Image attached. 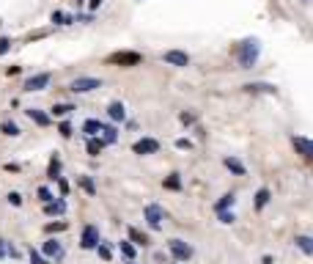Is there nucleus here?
I'll use <instances>...</instances> for the list:
<instances>
[{
    "instance_id": "obj_1",
    "label": "nucleus",
    "mask_w": 313,
    "mask_h": 264,
    "mask_svg": "<svg viewBox=\"0 0 313 264\" xmlns=\"http://www.w3.org/2000/svg\"><path fill=\"white\" fill-rule=\"evenodd\" d=\"M258 53H261V47H258L256 39L242 42V47H239V66H242V69H250L253 63L258 61Z\"/></svg>"
},
{
    "instance_id": "obj_2",
    "label": "nucleus",
    "mask_w": 313,
    "mask_h": 264,
    "mask_svg": "<svg viewBox=\"0 0 313 264\" xmlns=\"http://www.w3.org/2000/svg\"><path fill=\"white\" fill-rule=\"evenodd\" d=\"M96 88H102V80H99V77H77L69 85L72 94H88V91H96Z\"/></svg>"
},
{
    "instance_id": "obj_3",
    "label": "nucleus",
    "mask_w": 313,
    "mask_h": 264,
    "mask_svg": "<svg viewBox=\"0 0 313 264\" xmlns=\"http://www.w3.org/2000/svg\"><path fill=\"white\" fill-rule=\"evenodd\" d=\"M49 80H52V75H49V72H39V75L28 77V80L22 83V91H28V94H33V91H44L49 85Z\"/></svg>"
},
{
    "instance_id": "obj_4",
    "label": "nucleus",
    "mask_w": 313,
    "mask_h": 264,
    "mask_svg": "<svg viewBox=\"0 0 313 264\" xmlns=\"http://www.w3.org/2000/svg\"><path fill=\"white\" fill-rule=\"evenodd\" d=\"M143 217H146V223L151 226L154 231L162 229V220H165V209L160 207V204H148L146 209H143Z\"/></svg>"
},
{
    "instance_id": "obj_5",
    "label": "nucleus",
    "mask_w": 313,
    "mask_h": 264,
    "mask_svg": "<svg viewBox=\"0 0 313 264\" xmlns=\"http://www.w3.org/2000/svg\"><path fill=\"white\" fill-rule=\"evenodd\" d=\"M99 242H102L99 229H96V226H85V229H83V237H80V248H83V250H96Z\"/></svg>"
},
{
    "instance_id": "obj_6",
    "label": "nucleus",
    "mask_w": 313,
    "mask_h": 264,
    "mask_svg": "<svg viewBox=\"0 0 313 264\" xmlns=\"http://www.w3.org/2000/svg\"><path fill=\"white\" fill-rule=\"evenodd\" d=\"M143 61L140 58V53H113L110 58H107V63H116V66H138V63Z\"/></svg>"
},
{
    "instance_id": "obj_7",
    "label": "nucleus",
    "mask_w": 313,
    "mask_h": 264,
    "mask_svg": "<svg viewBox=\"0 0 313 264\" xmlns=\"http://www.w3.org/2000/svg\"><path fill=\"white\" fill-rule=\"evenodd\" d=\"M168 248H170V253H173L176 262H187V259L193 256V248H190L184 239H170V242H168Z\"/></svg>"
},
{
    "instance_id": "obj_8",
    "label": "nucleus",
    "mask_w": 313,
    "mask_h": 264,
    "mask_svg": "<svg viewBox=\"0 0 313 264\" xmlns=\"http://www.w3.org/2000/svg\"><path fill=\"white\" fill-rule=\"evenodd\" d=\"M39 253H42L44 259H55V262H61V259H63V245L58 242V239H47Z\"/></svg>"
},
{
    "instance_id": "obj_9",
    "label": "nucleus",
    "mask_w": 313,
    "mask_h": 264,
    "mask_svg": "<svg viewBox=\"0 0 313 264\" xmlns=\"http://www.w3.org/2000/svg\"><path fill=\"white\" fill-rule=\"evenodd\" d=\"M162 61L170 63V66H190V55L181 53V50H168V53H162Z\"/></svg>"
},
{
    "instance_id": "obj_10",
    "label": "nucleus",
    "mask_w": 313,
    "mask_h": 264,
    "mask_svg": "<svg viewBox=\"0 0 313 264\" xmlns=\"http://www.w3.org/2000/svg\"><path fill=\"white\" fill-rule=\"evenodd\" d=\"M132 152L135 154H157L160 152V143H157L154 138H140V140H135Z\"/></svg>"
},
{
    "instance_id": "obj_11",
    "label": "nucleus",
    "mask_w": 313,
    "mask_h": 264,
    "mask_svg": "<svg viewBox=\"0 0 313 264\" xmlns=\"http://www.w3.org/2000/svg\"><path fill=\"white\" fill-rule=\"evenodd\" d=\"M291 143H294V149H297V152L302 154V157L313 160V140H308V138H294Z\"/></svg>"
},
{
    "instance_id": "obj_12",
    "label": "nucleus",
    "mask_w": 313,
    "mask_h": 264,
    "mask_svg": "<svg viewBox=\"0 0 313 264\" xmlns=\"http://www.w3.org/2000/svg\"><path fill=\"white\" fill-rule=\"evenodd\" d=\"M107 116H110L113 121H124V118H126L124 102H110V105H107Z\"/></svg>"
},
{
    "instance_id": "obj_13",
    "label": "nucleus",
    "mask_w": 313,
    "mask_h": 264,
    "mask_svg": "<svg viewBox=\"0 0 313 264\" xmlns=\"http://www.w3.org/2000/svg\"><path fill=\"white\" fill-rule=\"evenodd\" d=\"M102 121H96V118H85V124H83V132L88 135V138H96L99 132H102Z\"/></svg>"
},
{
    "instance_id": "obj_14",
    "label": "nucleus",
    "mask_w": 313,
    "mask_h": 264,
    "mask_svg": "<svg viewBox=\"0 0 313 264\" xmlns=\"http://www.w3.org/2000/svg\"><path fill=\"white\" fill-rule=\"evenodd\" d=\"M294 242H297V248L302 250L305 256H313V237H308V234H299L297 239H294Z\"/></svg>"
},
{
    "instance_id": "obj_15",
    "label": "nucleus",
    "mask_w": 313,
    "mask_h": 264,
    "mask_svg": "<svg viewBox=\"0 0 313 264\" xmlns=\"http://www.w3.org/2000/svg\"><path fill=\"white\" fill-rule=\"evenodd\" d=\"M25 113H28V116L33 118V121H36L39 127H47V124H49V116H47L44 110H39V107H28Z\"/></svg>"
},
{
    "instance_id": "obj_16",
    "label": "nucleus",
    "mask_w": 313,
    "mask_h": 264,
    "mask_svg": "<svg viewBox=\"0 0 313 264\" xmlns=\"http://www.w3.org/2000/svg\"><path fill=\"white\" fill-rule=\"evenodd\" d=\"M66 212V201H49V204H44V215H63Z\"/></svg>"
},
{
    "instance_id": "obj_17",
    "label": "nucleus",
    "mask_w": 313,
    "mask_h": 264,
    "mask_svg": "<svg viewBox=\"0 0 313 264\" xmlns=\"http://www.w3.org/2000/svg\"><path fill=\"white\" fill-rule=\"evenodd\" d=\"M104 149V143H102V138H88L85 140V152L91 154V157H96L99 152Z\"/></svg>"
},
{
    "instance_id": "obj_18",
    "label": "nucleus",
    "mask_w": 313,
    "mask_h": 264,
    "mask_svg": "<svg viewBox=\"0 0 313 264\" xmlns=\"http://www.w3.org/2000/svg\"><path fill=\"white\" fill-rule=\"evenodd\" d=\"M129 242H135V245H143V248H146V245H148V237L143 234V231H140V229H135V226H129Z\"/></svg>"
},
{
    "instance_id": "obj_19",
    "label": "nucleus",
    "mask_w": 313,
    "mask_h": 264,
    "mask_svg": "<svg viewBox=\"0 0 313 264\" xmlns=\"http://www.w3.org/2000/svg\"><path fill=\"white\" fill-rule=\"evenodd\" d=\"M116 140H119V130H116V127H102V143L104 146H107V143H116Z\"/></svg>"
},
{
    "instance_id": "obj_20",
    "label": "nucleus",
    "mask_w": 313,
    "mask_h": 264,
    "mask_svg": "<svg viewBox=\"0 0 313 264\" xmlns=\"http://www.w3.org/2000/svg\"><path fill=\"white\" fill-rule=\"evenodd\" d=\"M119 248H121V253H124V259H126V262H135V253H138V250H135V245L129 242V239H121V242H119Z\"/></svg>"
},
{
    "instance_id": "obj_21",
    "label": "nucleus",
    "mask_w": 313,
    "mask_h": 264,
    "mask_svg": "<svg viewBox=\"0 0 313 264\" xmlns=\"http://www.w3.org/2000/svg\"><path fill=\"white\" fill-rule=\"evenodd\" d=\"M0 132H3V135H8V138H17L22 130L14 124V121H0Z\"/></svg>"
},
{
    "instance_id": "obj_22",
    "label": "nucleus",
    "mask_w": 313,
    "mask_h": 264,
    "mask_svg": "<svg viewBox=\"0 0 313 264\" xmlns=\"http://www.w3.org/2000/svg\"><path fill=\"white\" fill-rule=\"evenodd\" d=\"M72 110H74V105H69V102H58V105H52V116H58V118L69 116Z\"/></svg>"
},
{
    "instance_id": "obj_23",
    "label": "nucleus",
    "mask_w": 313,
    "mask_h": 264,
    "mask_svg": "<svg viewBox=\"0 0 313 264\" xmlns=\"http://www.w3.org/2000/svg\"><path fill=\"white\" fill-rule=\"evenodd\" d=\"M225 168H228V171H234L237 176H244V165L237 160V157H225Z\"/></svg>"
},
{
    "instance_id": "obj_24",
    "label": "nucleus",
    "mask_w": 313,
    "mask_h": 264,
    "mask_svg": "<svg viewBox=\"0 0 313 264\" xmlns=\"http://www.w3.org/2000/svg\"><path fill=\"white\" fill-rule=\"evenodd\" d=\"M66 229H69L66 220H55V223H47V226H44V234H58V231H66Z\"/></svg>"
},
{
    "instance_id": "obj_25",
    "label": "nucleus",
    "mask_w": 313,
    "mask_h": 264,
    "mask_svg": "<svg viewBox=\"0 0 313 264\" xmlns=\"http://www.w3.org/2000/svg\"><path fill=\"white\" fill-rule=\"evenodd\" d=\"M47 176L49 179H61V160H58V157H52V160H49V168H47Z\"/></svg>"
},
{
    "instance_id": "obj_26",
    "label": "nucleus",
    "mask_w": 313,
    "mask_h": 264,
    "mask_svg": "<svg viewBox=\"0 0 313 264\" xmlns=\"http://www.w3.org/2000/svg\"><path fill=\"white\" fill-rule=\"evenodd\" d=\"M266 204H269V190H266V187H261V190L256 193V209H264Z\"/></svg>"
},
{
    "instance_id": "obj_27",
    "label": "nucleus",
    "mask_w": 313,
    "mask_h": 264,
    "mask_svg": "<svg viewBox=\"0 0 313 264\" xmlns=\"http://www.w3.org/2000/svg\"><path fill=\"white\" fill-rule=\"evenodd\" d=\"M96 253H99V259H102V262H110V259H113V248L107 242H99L96 245Z\"/></svg>"
},
{
    "instance_id": "obj_28",
    "label": "nucleus",
    "mask_w": 313,
    "mask_h": 264,
    "mask_svg": "<svg viewBox=\"0 0 313 264\" xmlns=\"http://www.w3.org/2000/svg\"><path fill=\"white\" fill-rule=\"evenodd\" d=\"M52 22H55V25H72V22H74V17H72V14H63V11H52Z\"/></svg>"
},
{
    "instance_id": "obj_29",
    "label": "nucleus",
    "mask_w": 313,
    "mask_h": 264,
    "mask_svg": "<svg viewBox=\"0 0 313 264\" xmlns=\"http://www.w3.org/2000/svg\"><path fill=\"white\" fill-rule=\"evenodd\" d=\"M247 91H264V94H275V85H269V83H250V85H244Z\"/></svg>"
},
{
    "instance_id": "obj_30",
    "label": "nucleus",
    "mask_w": 313,
    "mask_h": 264,
    "mask_svg": "<svg viewBox=\"0 0 313 264\" xmlns=\"http://www.w3.org/2000/svg\"><path fill=\"white\" fill-rule=\"evenodd\" d=\"M80 187H83L88 195H96V185H94V179H91V176H80Z\"/></svg>"
},
{
    "instance_id": "obj_31",
    "label": "nucleus",
    "mask_w": 313,
    "mask_h": 264,
    "mask_svg": "<svg viewBox=\"0 0 313 264\" xmlns=\"http://www.w3.org/2000/svg\"><path fill=\"white\" fill-rule=\"evenodd\" d=\"M228 207H234V195H231V193H228V195H223V198L215 204L217 212H228Z\"/></svg>"
},
{
    "instance_id": "obj_32",
    "label": "nucleus",
    "mask_w": 313,
    "mask_h": 264,
    "mask_svg": "<svg viewBox=\"0 0 313 264\" xmlns=\"http://www.w3.org/2000/svg\"><path fill=\"white\" fill-rule=\"evenodd\" d=\"M168 190H181V179H179V174H170L165 182H162Z\"/></svg>"
},
{
    "instance_id": "obj_33",
    "label": "nucleus",
    "mask_w": 313,
    "mask_h": 264,
    "mask_svg": "<svg viewBox=\"0 0 313 264\" xmlns=\"http://www.w3.org/2000/svg\"><path fill=\"white\" fill-rule=\"evenodd\" d=\"M28 256H30V264H47V259H44L36 248H30V250H28Z\"/></svg>"
},
{
    "instance_id": "obj_34",
    "label": "nucleus",
    "mask_w": 313,
    "mask_h": 264,
    "mask_svg": "<svg viewBox=\"0 0 313 264\" xmlns=\"http://www.w3.org/2000/svg\"><path fill=\"white\" fill-rule=\"evenodd\" d=\"M36 195H39V201H42V204H49V201H52V193H49V187H39V190H36Z\"/></svg>"
},
{
    "instance_id": "obj_35",
    "label": "nucleus",
    "mask_w": 313,
    "mask_h": 264,
    "mask_svg": "<svg viewBox=\"0 0 313 264\" xmlns=\"http://www.w3.org/2000/svg\"><path fill=\"white\" fill-rule=\"evenodd\" d=\"M8 204H11V207H22V195L17 193V190H11V193H8Z\"/></svg>"
},
{
    "instance_id": "obj_36",
    "label": "nucleus",
    "mask_w": 313,
    "mask_h": 264,
    "mask_svg": "<svg viewBox=\"0 0 313 264\" xmlns=\"http://www.w3.org/2000/svg\"><path fill=\"white\" fill-rule=\"evenodd\" d=\"M58 132H61V138H72V132H74V130H72L69 121H63V124L58 127Z\"/></svg>"
},
{
    "instance_id": "obj_37",
    "label": "nucleus",
    "mask_w": 313,
    "mask_h": 264,
    "mask_svg": "<svg viewBox=\"0 0 313 264\" xmlns=\"http://www.w3.org/2000/svg\"><path fill=\"white\" fill-rule=\"evenodd\" d=\"M8 50H11V39H6V36H0V55H6Z\"/></svg>"
},
{
    "instance_id": "obj_38",
    "label": "nucleus",
    "mask_w": 313,
    "mask_h": 264,
    "mask_svg": "<svg viewBox=\"0 0 313 264\" xmlns=\"http://www.w3.org/2000/svg\"><path fill=\"white\" fill-rule=\"evenodd\" d=\"M220 215V223H234L237 217H234V212H217Z\"/></svg>"
},
{
    "instance_id": "obj_39",
    "label": "nucleus",
    "mask_w": 313,
    "mask_h": 264,
    "mask_svg": "<svg viewBox=\"0 0 313 264\" xmlns=\"http://www.w3.org/2000/svg\"><path fill=\"white\" fill-rule=\"evenodd\" d=\"M58 187H61V195H69V182L63 179V176L58 179Z\"/></svg>"
},
{
    "instance_id": "obj_40",
    "label": "nucleus",
    "mask_w": 313,
    "mask_h": 264,
    "mask_svg": "<svg viewBox=\"0 0 313 264\" xmlns=\"http://www.w3.org/2000/svg\"><path fill=\"white\" fill-rule=\"evenodd\" d=\"M176 146H179V149H193V140H187V138H179V140H176Z\"/></svg>"
},
{
    "instance_id": "obj_41",
    "label": "nucleus",
    "mask_w": 313,
    "mask_h": 264,
    "mask_svg": "<svg viewBox=\"0 0 313 264\" xmlns=\"http://www.w3.org/2000/svg\"><path fill=\"white\" fill-rule=\"evenodd\" d=\"M8 256V242L6 239H0V259H6Z\"/></svg>"
},
{
    "instance_id": "obj_42",
    "label": "nucleus",
    "mask_w": 313,
    "mask_h": 264,
    "mask_svg": "<svg viewBox=\"0 0 313 264\" xmlns=\"http://www.w3.org/2000/svg\"><path fill=\"white\" fill-rule=\"evenodd\" d=\"M8 256H11V259H20V250H17L11 242H8Z\"/></svg>"
},
{
    "instance_id": "obj_43",
    "label": "nucleus",
    "mask_w": 313,
    "mask_h": 264,
    "mask_svg": "<svg viewBox=\"0 0 313 264\" xmlns=\"http://www.w3.org/2000/svg\"><path fill=\"white\" fill-rule=\"evenodd\" d=\"M20 72H22V66H8L6 75H8V77H14V75H20Z\"/></svg>"
},
{
    "instance_id": "obj_44",
    "label": "nucleus",
    "mask_w": 313,
    "mask_h": 264,
    "mask_svg": "<svg viewBox=\"0 0 313 264\" xmlns=\"http://www.w3.org/2000/svg\"><path fill=\"white\" fill-rule=\"evenodd\" d=\"M181 124H193V113H181Z\"/></svg>"
},
{
    "instance_id": "obj_45",
    "label": "nucleus",
    "mask_w": 313,
    "mask_h": 264,
    "mask_svg": "<svg viewBox=\"0 0 313 264\" xmlns=\"http://www.w3.org/2000/svg\"><path fill=\"white\" fill-rule=\"evenodd\" d=\"M88 6H91V11H94V8H99V6H102V0H91Z\"/></svg>"
},
{
    "instance_id": "obj_46",
    "label": "nucleus",
    "mask_w": 313,
    "mask_h": 264,
    "mask_svg": "<svg viewBox=\"0 0 313 264\" xmlns=\"http://www.w3.org/2000/svg\"><path fill=\"white\" fill-rule=\"evenodd\" d=\"M126 264H135V262H126Z\"/></svg>"
}]
</instances>
